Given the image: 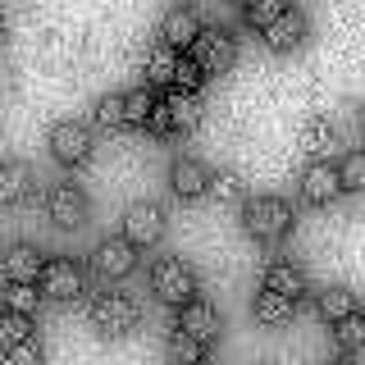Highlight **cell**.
I'll use <instances>...</instances> for the list:
<instances>
[{
    "mask_svg": "<svg viewBox=\"0 0 365 365\" xmlns=\"http://www.w3.org/2000/svg\"><path fill=\"white\" fill-rule=\"evenodd\" d=\"M151 288L165 306H187L192 297H197V269L178 256H165V260L151 265Z\"/></svg>",
    "mask_w": 365,
    "mask_h": 365,
    "instance_id": "obj_3",
    "label": "cell"
},
{
    "mask_svg": "<svg viewBox=\"0 0 365 365\" xmlns=\"http://www.w3.org/2000/svg\"><path fill=\"white\" fill-rule=\"evenodd\" d=\"M260 288L288 297V302H302V297L311 292V283H306V269L302 265H292V260H274V265L265 269V283H260Z\"/></svg>",
    "mask_w": 365,
    "mask_h": 365,
    "instance_id": "obj_16",
    "label": "cell"
},
{
    "mask_svg": "<svg viewBox=\"0 0 365 365\" xmlns=\"http://www.w3.org/2000/svg\"><path fill=\"white\" fill-rule=\"evenodd\" d=\"M37 306H41V292H37V283H5V292H0V311L32 315Z\"/></svg>",
    "mask_w": 365,
    "mask_h": 365,
    "instance_id": "obj_25",
    "label": "cell"
},
{
    "mask_svg": "<svg viewBox=\"0 0 365 365\" xmlns=\"http://www.w3.org/2000/svg\"><path fill=\"white\" fill-rule=\"evenodd\" d=\"M210 197L224 201V205H247V182L237 174H228V169H220V174L210 178Z\"/></svg>",
    "mask_w": 365,
    "mask_h": 365,
    "instance_id": "obj_26",
    "label": "cell"
},
{
    "mask_svg": "<svg viewBox=\"0 0 365 365\" xmlns=\"http://www.w3.org/2000/svg\"><path fill=\"white\" fill-rule=\"evenodd\" d=\"M329 365H351V361H347V356H338V361H329Z\"/></svg>",
    "mask_w": 365,
    "mask_h": 365,
    "instance_id": "obj_35",
    "label": "cell"
},
{
    "mask_svg": "<svg viewBox=\"0 0 365 365\" xmlns=\"http://www.w3.org/2000/svg\"><path fill=\"white\" fill-rule=\"evenodd\" d=\"M91 146H96V133H91L83 119H60L51 128V155L60 160V165H83L91 155Z\"/></svg>",
    "mask_w": 365,
    "mask_h": 365,
    "instance_id": "obj_7",
    "label": "cell"
},
{
    "mask_svg": "<svg viewBox=\"0 0 365 365\" xmlns=\"http://www.w3.org/2000/svg\"><path fill=\"white\" fill-rule=\"evenodd\" d=\"M87 192L78 187V182H55L51 192H46V215H51L60 228H78L87 224Z\"/></svg>",
    "mask_w": 365,
    "mask_h": 365,
    "instance_id": "obj_10",
    "label": "cell"
},
{
    "mask_svg": "<svg viewBox=\"0 0 365 365\" xmlns=\"http://www.w3.org/2000/svg\"><path fill=\"white\" fill-rule=\"evenodd\" d=\"M169 228V215L160 201H133L128 210H123V237H128L133 247H155L160 237H165Z\"/></svg>",
    "mask_w": 365,
    "mask_h": 365,
    "instance_id": "obj_5",
    "label": "cell"
},
{
    "mask_svg": "<svg viewBox=\"0 0 365 365\" xmlns=\"http://www.w3.org/2000/svg\"><path fill=\"white\" fill-rule=\"evenodd\" d=\"M0 365H46V351H41L37 338H28V342H19V347H5V361Z\"/></svg>",
    "mask_w": 365,
    "mask_h": 365,
    "instance_id": "obj_33",
    "label": "cell"
},
{
    "mask_svg": "<svg viewBox=\"0 0 365 365\" xmlns=\"http://www.w3.org/2000/svg\"><path fill=\"white\" fill-rule=\"evenodd\" d=\"M292 311H297V302H288V297H279V292H269V288H260L256 302H251V315H256L260 324H288Z\"/></svg>",
    "mask_w": 365,
    "mask_h": 365,
    "instance_id": "obj_21",
    "label": "cell"
},
{
    "mask_svg": "<svg viewBox=\"0 0 365 365\" xmlns=\"http://www.w3.org/2000/svg\"><path fill=\"white\" fill-rule=\"evenodd\" d=\"M283 14H288V0H251L247 5V23L260 28V32H265L274 19H283Z\"/></svg>",
    "mask_w": 365,
    "mask_h": 365,
    "instance_id": "obj_29",
    "label": "cell"
},
{
    "mask_svg": "<svg viewBox=\"0 0 365 365\" xmlns=\"http://www.w3.org/2000/svg\"><path fill=\"white\" fill-rule=\"evenodd\" d=\"M292 205L283 197H247L242 205V228L256 242H283V237L292 233Z\"/></svg>",
    "mask_w": 365,
    "mask_h": 365,
    "instance_id": "obj_1",
    "label": "cell"
},
{
    "mask_svg": "<svg viewBox=\"0 0 365 365\" xmlns=\"http://www.w3.org/2000/svg\"><path fill=\"white\" fill-rule=\"evenodd\" d=\"M334 342L342 351H361L365 347V315L351 311L347 319H338V324H334Z\"/></svg>",
    "mask_w": 365,
    "mask_h": 365,
    "instance_id": "obj_28",
    "label": "cell"
},
{
    "mask_svg": "<svg viewBox=\"0 0 365 365\" xmlns=\"http://www.w3.org/2000/svg\"><path fill=\"white\" fill-rule=\"evenodd\" d=\"M178 329H182V334H192L197 342H215V338H220V329H224L220 306H210L205 297H192L187 306H178Z\"/></svg>",
    "mask_w": 365,
    "mask_h": 365,
    "instance_id": "obj_13",
    "label": "cell"
},
{
    "mask_svg": "<svg viewBox=\"0 0 365 365\" xmlns=\"http://www.w3.org/2000/svg\"><path fill=\"white\" fill-rule=\"evenodd\" d=\"M201 28H205V23L197 19V9L174 5L165 19H160V41H165V46H174V51H192V41L201 37Z\"/></svg>",
    "mask_w": 365,
    "mask_h": 365,
    "instance_id": "obj_14",
    "label": "cell"
},
{
    "mask_svg": "<svg viewBox=\"0 0 365 365\" xmlns=\"http://www.w3.org/2000/svg\"><path fill=\"white\" fill-rule=\"evenodd\" d=\"M96 123L101 128H123V91H106L96 101Z\"/></svg>",
    "mask_w": 365,
    "mask_h": 365,
    "instance_id": "obj_31",
    "label": "cell"
},
{
    "mask_svg": "<svg viewBox=\"0 0 365 365\" xmlns=\"http://www.w3.org/2000/svg\"><path fill=\"white\" fill-rule=\"evenodd\" d=\"M265 365H274V361H265Z\"/></svg>",
    "mask_w": 365,
    "mask_h": 365,
    "instance_id": "obj_38",
    "label": "cell"
},
{
    "mask_svg": "<svg viewBox=\"0 0 365 365\" xmlns=\"http://www.w3.org/2000/svg\"><path fill=\"white\" fill-rule=\"evenodd\" d=\"M91 269L101 274V279H128V274L137 269V247L128 242V237H101L96 247H91Z\"/></svg>",
    "mask_w": 365,
    "mask_h": 365,
    "instance_id": "obj_8",
    "label": "cell"
},
{
    "mask_svg": "<svg viewBox=\"0 0 365 365\" xmlns=\"http://www.w3.org/2000/svg\"><path fill=\"white\" fill-rule=\"evenodd\" d=\"M146 87H169L174 83V68H178V51L174 46H151V51H146Z\"/></svg>",
    "mask_w": 365,
    "mask_h": 365,
    "instance_id": "obj_19",
    "label": "cell"
},
{
    "mask_svg": "<svg viewBox=\"0 0 365 365\" xmlns=\"http://www.w3.org/2000/svg\"><path fill=\"white\" fill-rule=\"evenodd\" d=\"M302 142H306V151H311L315 160H329V151L338 146V123L329 119V114H315V119L306 123Z\"/></svg>",
    "mask_w": 365,
    "mask_h": 365,
    "instance_id": "obj_20",
    "label": "cell"
},
{
    "mask_svg": "<svg viewBox=\"0 0 365 365\" xmlns=\"http://www.w3.org/2000/svg\"><path fill=\"white\" fill-rule=\"evenodd\" d=\"M297 192L311 205H334L347 187H342V174H338L334 160H311V165L302 169V178H297Z\"/></svg>",
    "mask_w": 365,
    "mask_h": 365,
    "instance_id": "obj_6",
    "label": "cell"
},
{
    "mask_svg": "<svg viewBox=\"0 0 365 365\" xmlns=\"http://www.w3.org/2000/svg\"><path fill=\"white\" fill-rule=\"evenodd\" d=\"M87 315H91V324L101 329V334H133L137 329V319H142V306L133 302L128 292H96L91 297V306H87Z\"/></svg>",
    "mask_w": 365,
    "mask_h": 365,
    "instance_id": "obj_2",
    "label": "cell"
},
{
    "mask_svg": "<svg viewBox=\"0 0 365 365\" xmlns=\"http://www.w3.org/2000/svg\"><path fill=\"white\" fill-rule=\"evenodd\" d=\"M155 91L151 87H133L123 91V123H133V128H146L151 123V110H155Z\"/></svg>",
    "mask_w": 365,
    "mask_h": 365,
    "instance_id": "obj_24",
    "label": "cell"
},
{
    "mask_svg": "<svg viewBox=\"0 0 365 365\" xmlns=\"http://www.w3.org/2000/svg\"><path fill=\"white\" fill-rule=\"evenodd\" d=\"M338 174H342V187L347 192H361L365 187V151H347L338 160Z\"/></svg>",
    "mask_w": 365,
    "mask_h": 365,
    "instance_id": "obj_30",
    "label": "cell"
},
{
    "mask_svg": "<svg viewBox=\"0 0 365 365\" xmlns=\"http://www.w3.org/2000/svg\"><path fill=\"white\" fill-rule=\"evenodd\" d=\"M201 64L192 60V55H178V68H174V83L169 87H178V91H192V96H197V87H201Z\"/></svg>",
    "mask_w": 365,
    "mask_h": 365,
    "instance_id": "obj_32",
    "label": "cell"
},
{
    "mask_svg": "<svg viewBox=\"0 0 365 365\" xmlns=\"http://www.w3.org/2000/svg\"><path fill=\"white\" fill-rule=\"evenodd\" d=\"M319 315L329 319V324H338V319H347L351 311H356V297H351V288H342V283H334V288H324L315 297Z\"/></svg>",
    "mask_w": 365,
    "mask_h": 365,
    "instance_id": "obj_23",
    "label": "cell"
},
{
    "mask_svg": "<svg viewBox=\"0 0 365 365\" xmlns=\"http://www.w3.org/2000/svg\"><path fill=\"white\" fill-rule=\"evenodd\" d=\"M361 123H365V106H361Z\"/></svg>",
    "mask_w": 365,
    "mask_h": 365,
    "instance_id": "obj_36",
    "label": "cell"
},
{
    "mask_svg": "<svg viewBox=\"0 0 365 365\" xmlns=\"http://www.w3.org/2000/svg\"><path fill=\"white\" fill-rule=\"evenodd\" d=\"M0 41H5V9H0Z\"/></svg>",
    "mask_w": 365,
    "mask_h": 365,
    "instance_id": "obj_34",
    "label": "cell"
},
{
    "mask_svg": "<svg viewBox=\"0 0 365 365\" xmlns=\"http://www.w3.org/2000/svg\"><path fill=\"white\" fill-rule=\"evenodd\" d=\"M32 192V165L28 160H0V205H19Z\"/></svg>",
    "mask_w": 365,
    "mask_h": 365,
    "instance_id": "obj_18",
    "label": "cell"
},
{
    "mask_svg": "<svg viewBox=\"0 0 365 365\" xmlns=\"http://www.w3.org/2000/svg\"><path fill=\"white\" fill-rule=\"evenodd\" d=\"M192 60L201 64V73H224V68H233V60H237V37L228 28H201V37L192 41Z\"/></svg>",
    "mask_w": 365,
    "mask_h": 365,
    "instance_id": "obj_4",
    "label": "cell"
},
{
    "mask_svg": "<svg viewBox=\"0 0 365 365\" xmlns=\"http://www.w3.org/2000/svg\"><path fill=\"white\" fill-rule=\"evenodd\" d=\"M210 178H215V169L197 155H178L174 165H169V187H174L182 201L205 197V192H210Z\"/></svg>",
    "mask_w": 365,
    "mask_h": 365,
    "instance_id": "obj_12",
    "label": "cell"
},
{
    "mask_svg": "<svg viewBox=\"0 0 365 365\" xmlns=\"http://www.w3.org/2000/svg\"><path fill=\"white\" fill-rule=\"evenodd\" d=\"M32 338V315H14V311H0V351L19 347V342Z\"/></svg>",
    "mask_w": 365,
    "mask_h": 365,
    "instance_id": "obj_27",
    "label": "cell"
},
{
    "mask_svg": "<svg viewBox=\"0 0 365 365\" xmlns=\"http://www.w3.org/2000/svg\"><path fill=\"white\" fill-rule=\"evenodd\" d=\"M160 106H165V114H169V133H192L201 123V101L192 96V91L169 87L165 96H160Z\"/></svg>",
    "mask_w": 365,
    "mask_h": 365,
    "instance_id": "obj_17",
    "label": "cell"
},
{
    "mask_svg": "<svg viewBox=\"0 0 365 365\" xmlns=\"http://www.w3.org/2000/svg\"><path fill=\"white\" fill-rule=\"evenodd\" d=\"M242 5H251V0H242Z\"/></svg>",
    "mask_w": 365,
    "mask_h": 365,
    "instance_id": "obj_37",
    "label": "cell"
},
{
    "mask_svg": "<svg viewBox=\"0 0 365 365\" xmlns=\"http://www.w3.org/2000/svg\"><path fill=\"white\" fill-rule=\"evenodd\" d=\"M37 288H41V297H51V302H68V297L83 292V269L68 256H51L46 269H41V279H37Z\"/></svg>",
    "mask_w": 365,
    "mask_h": 365,
    "instance_id": "obj_11",
    "label": "cell"
},
{
    "mask_svg": "<svg viewBox=\"0 0 365 365\" xmlns=\"http://www.w3.org/2000/svg\"><path fill=\"white\" fill-rule=\"evenodd\" d=\"M165 356H169V365H201L205 361V342H197L192 334L174 329V334L165 338Z\"/></svg>",
    "mask_w": 365,
    "mask_h": 365,
    "instance_id": "obj_22",
    "label": "cell"
},
{
    "mask_svg": "<svg viewBox=\"0 0 365 365\" xmlns=\"http://www.w3.org/2000/svg\"><path fill=\"white\" fill-rule=\"evenodd\" d=\"M306 37H311V23H306L302 9H288L283 19H274L269 28H265V46H269V51H279V55L297 51V46H302Z\"/></svg>",
    "mask_w": 365,
    "mask_h": 365,
    "instance_id": "obj_15",
    "label": "cell"
},
{
    "mask_svg": "<svg viewBox=\"0 0 365 365\" xmlns=\"http://www.w3.org/2000/svg\"><path fill=\"white\" fill-rule=\"evenodd\" d=\"M46 269V251L37 242H9L0 251V274L5 283H37Z\"/></svg>",
    "mask_w": 365,
    "mask_h": 365,
    "instance_id": "obj_9",
    "label": "cell"
}]
</instances>
